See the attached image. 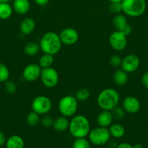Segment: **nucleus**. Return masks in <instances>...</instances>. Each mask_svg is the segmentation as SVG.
<instances>
[{"label":"nucleus","mask_w":148,"mask_h":148,"mask_svg":"<svg viewBox=\"0 0 148 148\" xmlns=\"http://www.w3.org/2000/svg\"><path fill=\"white\" fill-rule=\"evenodd\" d=\"M68 130L75 139L87 137L91 130L89 121L84 115H74L69 122Z\"/></svg>","instance_id":"obj_1"},{"label":"nucleus","mask_w":148,"mask_h":148,"mask_svg":"<svg viewBox=\"0 0 148 148\" xmlns=\"http://www.w3.org/2000/svg\"><path fill=\"white\" fill-rule=\"evenodd\" d=\"M62 46L59 34L52 31L44 33L39 41L40 50L44 53H49L53 56L59 53Z\"/></svg>","instance_id":"obj_2"},{"label":"nucleus","mask_w":148,"mask_h":148,"mask_svg":"<svg viewBox=\"0 0 148 148\" xmlns=\"http://www.w3.org/2000/svg\"><path fill=\"white\" fill-rule=\"evenodd\" d=\"M97 102L102 110L111 111L118 106L120 95L116 90L113 88H105L99 93Z\"/></svg>","instance_id":"obj_3"},{"label":"nucleus","mask_w":148,"mask_h":148,"mask_svg":"<svg viewBox=\"0 0 148 148\" xmlns=\"http://www.w3.org/2000/svg\"><path fill=\"white\" fill-rule=\"evenodd\" d=\"M121 5L122 12L131 17H139L146 10L145 0H123Z\"/></svg>","instance_id":"obj_4"},{"label":"nucleus","mask_w":148,"mask_h":148,"mask_svg":"<svg viewBox=\"0 0 148 148\" xmlns=\"http://www.w3.org/2000/svg\"><path fill=\"white\" fill-rule=\"evenodd\" d=\"M78 102L75 96L71 95L62 97L58 103V109L62 116L73 117L78 110Z\"/></svg>","instance_id":"obj_5"},{"label":"nucleus","mask_w":148,"mask_h":148,"mask_svg":"<svg viewBox=\"0 0 148 148\" xmlns=\"http://www.w3.org/2000/svg\"><path fill=\"white\" fill-rule=\"evenodd\" d=\"M90 143L96 146H102L110 142V136L108 128L98 127L90 130L88 134Z\"/></svg>","instance_id":"obj_6"},{"label":"nucleus","mask_w":148,"mask_h":148,"mask_svg":"<svg viewBox=\"0 0 148 148\" xmlns=\"http://www.w3.org/2000/svg\"><path fill=\"white\" fill-rule=\"evenodd\" d=\"M31 109L39 115H46L52 108V101L46 95H38L31 102Z\"/></svg>","instance_id":"obj_7"},{"label":"nucleus","mask_w":148,"mask_h":148,"mask_svg":"<svg viewBox=\"0 0 148 148\" xmlns=\"http://www.w3.org/2000/svg\"><path fill=\"white\" fill-rule=\"evenodd\" d=\"M40 79L42 84L47 88H53L59 82V74L57 71L52 66L41 69Z\"/></svg>","instance_id":"obj_8"},{"label":"nucleus","mask_w":148,"mask_h":148,"mask_svg":"<svg viewBox=\"0 0 148 148\" xmlns=\"http://www.w3.org/2000/svg\"><path fill=\"white\" fill-rule=\"evenodd\" d=\"M126 37L123 32L115 30L109 36V43L115 51H121L127 46Z\"/></svg>","instance_id":"obj_9"},{"label":"nucleus","mask_w":148,"mask_h":148,"mask_svg":"<svg viewBox=\"0 0 148 148\" xmlns=\"http://www.w3.org/2000/svg\"><path fill=\"white\" fill-rule=\"evenodd\" d=\"M41 68L39 64H29L23 69L22 75L26 81L29 82H35L40 78Z\"/></svg>","instance_id":"obj_10"},{"label":"nucleus","mask_w":148,"mask_h":148,"mask_svg":"<svg viewBox=\"0 0 148 148\" xmlns=\"http://www.w3.org/2000/svg\"><path fill=\"white\" fill-rule=\"evenodd\" d=\"M59 36L62 44L66 46L75 44L79 39L78 31L72 27H65L62 29L59 33Z\"/></svg>","instance_id":"obj_11"},{"label":"nucleus","mask_w":148,"mask_h":148,"mask_svg":"<svg viewBox=\"0 0 148 148\" xmlns=\"http://www.w3.org/2000/svg\"><path fill=\"white\" fill-rule=\"evenodd\" d=\"M140 64V59L133 53H130L122 59L121 69L127 73H131L137 70Z\"/></svg>","instance_id":"obj_12"},{"label":"nucleus","mask_w":148,"mask_h":148,"mask_svg":"<svg viewBox=\"0 0 148 148\" xmlns=\"http://www.w3.org/2000/svg\"><path fill=\"white\" fill-rule=\"evenodd\" d=\"M122 107L126 112L129 114H136L140 109L141 104L138 98L132 95H129L123 99Z\"/></svg>","instance_id":"obj_13"},{"label":"nucleus","mask_w":148,"mask_h":148,"mask_svg":"<svg viewBox=\"0 0 148 148\" xmlns=\"http://www.w3.org/2000/svg\"><path fill=\"white\" fill-rule=\"evenodd\" d=\"M113 116L110 111H105L102 110L97 117V123L99 127L108 128L113 121Z\"/></svg>","instance_id":"obj_14"},{"label":"nucleus","mask_w":148,"mask_h":148,"mask_svg":"<svg viewBox=\"0 0 148 148\" xmlns=\"http://www.w3.org/2000/svg\"><path fill=\"white\" fill-rule=\"evenodd\" d=\"M13 10L18 14H25L28 12L30 7L29 0H12Z\"/></svg>","instance_id":"obj_15"},{"label":"nucleus","mask_w":148,"mask_h":148,"mask_svg":"<svg viewBox=\"0 0 148 148\" xmlns=\"http://www.w3.org/2000/svg\"><path fill=\"white\" fill-rule=\"evenodd\" d=\"M36 28V22L33 18L26 17L23 19L20 25V30L23 34L30 35Z\"/></svg>","instance_id":"obj_16"},{"label":"nucleus","mask_w":148,"mask_h":148,"mask_svg":"<svg viewBox=\"0 0 148 148\" xmlns=\"http://www.w3.org/2000/svg\"><path fill=\"white\" fill-rule=\"evenodd\" d=\"M69 122L70 121L68 119V117L61 115L60 116L54 119L52 127H53L54 130L57 132H65L67 130H68Z\"/></svg>","instance_id":"obj_17"},{"label":"nucleus","mask_w":148,"mask_h":148,"mask_svg":"<svg viewBox=\"0 0 148 148\" xmlns=\"http://www.w3.org/2000/svg\"><path fill=\"white\" fill-rule=\"evenodd\" d=\"M113 81L118 86H123L126 85L128 82V73L125 72L123 69H116L113 73Z\"/></svg>","instance_id":"obj_18"},{"label":"nucleus","mask_w":148,"mask_h":148,"mask_svg":"<svg viewBox=\"0 0 148 148\" xmlns=\"http://www.w3.org/2000/svg\"><path fill=\"white\" fill-rule=\"evenodd\" d=\"M6 148H24L25 143L23 139L19 135H12L7 140Z\"/></svg>","instance_id":"obj_19"},{"label":"nucleus","mask_w":148,"mask_h":148,"mask_svg":"<svg viewBox=\"0 0 148 148\" xmlns=\"http://www.w3.org/2000/svg\"><path fill=\"white\" fill-rule=\"evenodd\" d=\"M110 136L115 139L122 138L125 135L126 130L123 125L120 124H112L108 127Z\"/></svg>","instance_id":"obj_20"},{"label":"nucleus","mask_w":148,"mask_h":148,"mask_svg":"<svg viewBox=\"0 0 148 148\" xmlns=\"http://www.w3.org/2000/svg\"><path fill=\"white\" fill-rule=\"evenodd\" d=\"M113 25L115 30L123 31V29L128 25L127 19L126 16L122 14H117L114 16L113 19Z\"/></svg>","instance_id":"obj_21"},{"label":"nucleus","mask_w":148,"mask_h":148,"mask_svg":"<svg viewBox=\"0 0 148 148\" xmlns=\"http://www.w3.org/2000/svg\"><path fill=\"white\" fill-rule=\"evenodd\" d=\"M12 6L10 2H0V19L7 20L13 13Z\"/></svg>","instance_id":"obj_22"},{"label":"nucleus","mask_w":148,"mask_h":148,"mask_svg":"<svg viewBox=\"0 0 148 148\" xmlns=\"http://www.w3.org/2000/svg\"><path fill=\"white\" fill-rule=\"evenodd\" d=\"M40 51V46L39 43L36 42H28L26 44L24 47V52L27 56H33L37 54Z\"/></svg>","instance_id":"obj_23"},{"label":"nucleus","mask_w":148,"mask_h":148,"mask_svg":"<svg viewBox=\"0 0 148 148\" xmlns=\"http://www.w3.org/2000/svg\"><path fill=\"white\" fill-rule=\"evenodd\" d=\"M55 62L53 55L49 54V53H44L39 59V65L41 69L44 68H49L52 66V64Z\"/></svg>","instance_id":"obj_24"},{"label":"nucleus","mask_w":148,"mask_h":148,"mask_svg":"<svg viewBox=\"0 0 148 148\" xmlns=\"http://www.w3.org/2000/svg\"><path fill=\"white\" fill-rule=\"evenodd\" d=\"M26 122L30 127H36L41 123L40 115L34 111H30L26 116Z\"/></svg>","instance_id":"obj_25"},{"label":"nucleus","mask_w":148,"mask_h":148,"mask_svg":"<svg viewBox=\"0 0 148 148\" xmlns=\"http://www.w3.org/2000/svg\"><path fill=\"white\" fill-rule=\"evenodd\" d=\"M75 97L78 101H85L89 98L90 91L87 88H80L75 92Z\"/></svg>","instance_id":"obj_26"},{"label":"nucleus","mask_w":148,"mask_h":148,"mask_svg":"<svg viewBox=\"0 0 148 148\" xmlns=\"http://www.w3.org/2000/svg\"><path fill=\"white\" fill-rule=\"evenodd\" d=\"M72 148H91L89 140H86V137L76 138L73 143Z\"/></svg>","instance_id":"obj_27"},{"label":"nucleus","mask_w":148,"mask_h":148,"mask_svg":"<svg viewBox=\"0 0 148 148\" xmlns=\"http://www.w3.org/2000/svg\"><path fill=\"white\" fill-rule=\"evenodd\" d=\"M10 72L4 64L0 62V82H5L10 78Z\"/></svg>","instance_id":"obj_28"},{"label":"nucleus","mask_w":148,"mask_h":148,"mask_svg":"<svg viewBox=\"0 0 148 148\" xmlns=\"http://www.w3.org/2000/svg\"><path fill=\"white\" fill-rule=\"evenodd\" d=\"M111 113L113 116V119L117 120H121L125 117L126 111L123 109V107H119L118 106H116L115 108H114L112 110Z\"/></svg>","instance_id":"obj_29"},{"label":"nucleus","mask_w":148,"mask_h":148,"mask_svg":"<svg viewBox=\"0 0 148 148\" xmlns=\"http://www.w3.org/2000/svg\"><path fill=\"white\" fill-rule=\"evenodd\" d=\"M4 90L9 94H14L17 91V85L14 82L7 80L4 82Z\"/></svg>","instance_id":"obj_30"},{"label":"nucleus","mask_w":148,"mask_h":148,"mask_svg":"<svg viewBox=\"0 0 148 148\" xmlns=\"http://www.w3.org/2000/svg\"><path fill=\"white\" fill-rule=\"evenodd\" d=\"M109 10L113 14H120L122 12L121 2L110 3L109 6Z\"/></svg>","instance_id":"obj_31"},{"label":"nucleus","mask_w":148,"mask_h":148,"mask_svg":"<svg viewBox=\"0 0 148 148\" xmlns=\"http://www.w3.org/2000/svg\"><path fill=\"white\" fill-rule=\"evenodd\" d=\"M54 119H52V117H51L50 116L48 115H44V116L42 117V119H41V124H42V126L46 128H49V127H52L53 125Z\"/></svg>","instance_id":"obj_32"},{"label":"nucleus","mask_w":148,"mask_h":148,"mask_svg":"<svg viewBox=\"0 0 148 148\" xmlns=\"http://www.w3.org/2000/svg\"><path fill=\"white\" fill-rule=\"evenodd\" d=\"M122 58L119 55H113L110 59V64L113 67H119L121 66Z\"/></svg>","instance_id":"obj_33"},{"label":"nucleus","mask_w":148,"mask_h":148,"mask_svg":"<svg viewBox=\"0 0 148 148\" xmlns=\"http://www.w3.org/2000/svg\"><path fill=\"white\" fill-rule=\"evenodd\" d=\"M142 83L145 88L148 89V72L144 73L142 77Z\"/></svg>","instance_id":"obj_34"},{"label":"nucleus","mask_w":148,"mask_h":148,"mask_svg":"<svg viewBox=\"0 0 148 148\" xmlns=\"http://www.w3.org/2000/svg\"><path fill=\"white\" fill-rule=\"evenodd\" d=\"M6 141H7V138H6L5 134L2 132L0 131V147L5 145Z\"/></svg>","instance_id":"obj_35"},{"label":"nucleus","mask_w":148,"mask_h":148,"mask_svg":"<svg viewBox=\"0 0 148 148\" xmlns=\"http://www.w3.org/2000/svg\"><path fill=\"white\" fill-rule=\"evenodd\" d=\"M34 1L37 5L41 6V7H44V6L47 5L49 0H34Z\"/></svg>","instance_id":"obj_36"},{"label":"nucleus","mask_w":148,"mask_h":148,"mask_svg":"<svg viewBox=\"0 0 148 148\" xmlns=\"http://www.w3.org/2000/svg\"><path fill=\"white\" fill-rule=\"evenodd\" d=\"M115 148H133V145L127 143H122L120 144H118L116 146Z\"/></svg>","instance_id":"obj_37"},{"label":"nucleus","mask_w":148,"mask_h":148,"mask_svg":"<svg viewBox=\"0 0 148 148\" xmlns=\"http://www.w3.org/2000/svg\"><path fill=\"white\" fill-rule=\"evenodd\" d=\"M131 31H132V27H131V26L130 25L128 24L126 26V27H125V28L123 29V31H121V32H123V33H124V34L126 35V36H127L128 35H129L131 33Z\"/></svg>","instance_id":"obj_38"},{"label":"nucleus","mask_w":148,"mask_h":148,"mask_svg":"<svg viewBox=\"0 0 148 148\" xmlns=\"http://www.w3.org/2000/svg\"><path fill=\"white\" fill-rule=\"evenodd\" d=\"M133 148H144L143 145H142L141 143H136V144H135L134 145H133Z\"/></svg>","instance_id":"obj_39"},{"label":"nucleus","mask_w":148,"mask_h":148,"mask_svg":"<svg viewBox=\"0 0 148 148\" xmlns=\"http://www.w3.org/2000/svg\"><path fill=\"white\" fill-rule=\"evenodd\" d=\"M110 1V3H113V2H122L123 0H108Z\"/></svg>","instance_id":"obj_40"},{"label":"nucleus","mask_w":148,"mask_h":148,"mask_svg":"<svg viewBox=\"0 0 148 148\" xmlns=\"http://www.w3.org/2000/svg\"><path fill=\"white\" fill-rule=\"evenodd\" d=\"M12 0H0V2H10Z\"/></svg>","instance_id":"obj_41"}]
</instances>
